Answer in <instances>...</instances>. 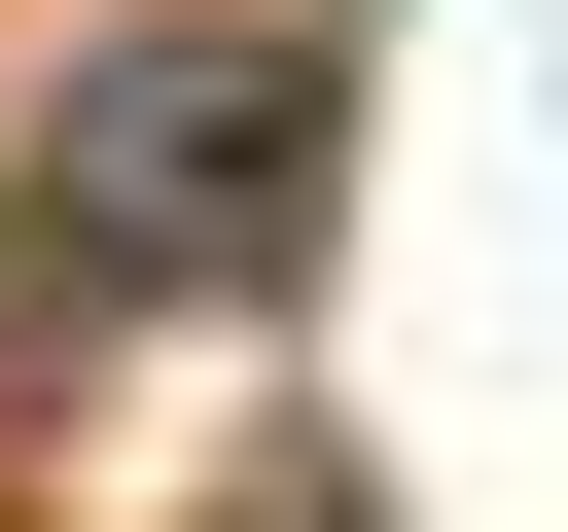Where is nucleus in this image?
<instances>
[{
	"mask_svg": "<svg viewBox=\"0 0 568 532\" xmlns=\"http://www.w3.org/2000/svg\"><path fill=\"white\" fill-rule=\"evenodd\" d=\"M284 142H320L284 35H106V71H71V213H106V248H248Z\"/></svg>",
	"mask_w": 568,
	"mask_h": 532,
	"instance_id": "f257e3e1",
	"label": "nucleus"
}]
</instances>
